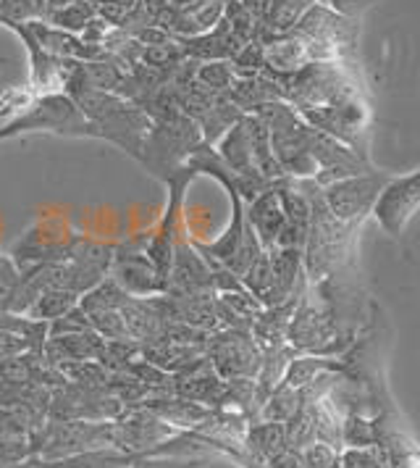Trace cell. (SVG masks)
Returning <instances> with one entry per match:
<instances>
[{"label": "cell", "mask_w": 420, "mask_h": 468, "mask_svg": "<svg viewBox=\"0 0 420 468\" xmlns=\"http://www.w3.org/2000/svg\"><path fill=\"white\" fill-rule=\"evenodd\" d=\"M310 227L302 245V266L308 284H320L326 279L336 277L352 258L357 227L341 224L329 206L323 203V187H313L310 195Z\"/></svg>", "instance_id": "6da1fadb"}, {"label": "cell", "mask_w": 420, "mask_h": 468, "mask_svg": "<svg viewBox=\"0 0 420 468\" xmlns=\"http://www.w3.org/2000/svg\"><path fill=\"white\" fill-rule=\"evenodd\" d=\"M26 132H53V134H63V137H95V140H100L98 127L84 119L82 111L66 92L32 98V103H26L19 116L0 124V143L26 134Z\"/></svg>", "instance_id": "7a4b0ae2"}, {"label": "cell", "mask_w": 420, "mask_h": 468, "mask_svg": "<svg viewBox=\"0 0 420 468\" xmlns=\"http://www.w3.org/2000/svg\"><path fill=\"white\" fill-rule=\"evenodd\" d=\"M200 143H203L200 127L192 119H187L184 113H176V116L163 119V122H152V127L145 137V145H142L140 164L155 179L163 182L187 164L189 153Z\"/></svg>", "instance_id": "3957f363"}, {"label": "cell", "mask_w": 420, "mask_h": 468, "mask_svg": "<svg viewBox=\"0 0 420 468\" xmlns=\"http://www.w3.org/2000/svg\"><path fill=\"white\" fill-rule=\"evenodd\" d=\"M35 458L61 461L92 450L113 447V421H56L47 419L29 437Z\"/></svg>", "instance_id": "277c9868"}, {"label": "cell", "mask_w": 420, "mask_h": 468, "mask_svg": "<svg viewBox=\"0 0 420 468\" xmlns=\"http://www.w3.org/2000/svg\"><path fill=\"white\" fill-rule=\"evenodd\" d=\"M194 176L197 174L189 166H182L176 174H171L168 179H163V185L168 187L163 218L155 227V232H147L145 256L150 258V263L155 266V271L163 279H168L176 245L187 237V232H184V200H187V190L189 185L194 182Z\"/></svg>", "instance_id": "5b68a950"}, {"label": "cell", "mask_w": 420, "mask_h": 468, "mask_svg": "<svg viewBox=\"0 0 420 468\" xmlns=\"http://www.w3.org/2000/svg\"><path fill=\"white\" fill-rule=\"evenodd\" d=\"M389 179H392L389 174H381L376 169L339 179V182H331L323 187V203L341 224L360 229L362 221L373 213L378 195L386 187Z\"/></svg>", "instance_id": "8992f818"}, {"label": "cell", "mask_w": 420, "mask_h": 468, "mask_svg": "<svg viewBox=\"0 0 420 468\" xmlns=\"http://www.w3.org/2000/svg\"><path fill=\"white\" fill-rule=\"evenodd\" d=\"M205 358L221 379H255L263 350L242 329H215L205 342Z\"/></svg>", "instance_id": "52a82bcc"}, {"label": "cell", "mask_w": 420, "mask_h": 468, "mask_svg": "<svg viewBox=\"0 0 420 468\" xmlns=\"http://www.w3.org/2000/svg\"><path fill=\"white\" fill-rule=\"evenodd\" d=\"M145 242L147 232L134 234L121 245H116L113 250V263H110L108 277L116 279L119 287L131 298H152V295L166 292V279L155 271V266L145 256Z\"/></svg>", "instance_id": "ba28073f"}, {"label": "cell", "mask_w": 420, "mask_h": 468, "mask_svg": "<svg viewBox=\"0 0 420 468\" xmlns=\"http://www.w3.org/2000/svg\"><path fill=\"white\" fill-rule=\"evenodd\" d=\"M176 434H179L176 429L163 424L152 410H147L142 405L126 408L124 413L113 421V447L126 455L150 458L155 447H161Z\"/></svg>", "instance_id": "9c48e42d"}, {"label": "cell", "mask_w": 420, "mask_h": 468, "mask_svg": "<svg viewBox=\"0 0 420 468\" xmlns=\"http://www.w3.org/2000/svg\"><path fill=\"white\" fill-rule=\"evenodd\" d=\"M420 211V169L392 176L378 195L373 218L389 237H399Z\"/></svg>", "instance_id": "30bf717a"}, {"label": "cell", "mask_w": 420, "mask_h": 468, "mask_svg": "<svg viewBox=\"0 0 420 468\" xmlns=\"http://www.w3.org/2000/svg\"><path fill=\"white\" fill-rule=\"evenodd\" d=\"M113 250H116V245H105V242L84 237V242L79 245V250L74 253V258L58 263L56 287H66V290H71L77 295L89 292L92 287H98L110 274Z\"/></svg>", "instance_id": "8fae6325"}, {"label": "cell", "mask_w": 420, "mask_h": 468, "mask_svg": "<svg viewBox=\"0 0 420 468\" xmlns=\"http://www.w3.org/2000/svg\"><path fill=\"white\" fill-rule=\"evenodd\" d=\"M310 155H313L318 174L313 176V182L318 187H326L331 182L347 179V176H357L365 171H373L371 158L360 155L357 150L350 145L339 143L334 137H329L320 129H310Z\"/></svg>", "instance_id": "7c38bea8"}, {"label": "cell", "mask_w": 420, "mask_h": 468, "mask_svg": "<svg viewBox=\"0 0 420 468\" xmlns=\"http://www.w3.org/2000/svg\"><path fill=\"white\" fill-rule=\"evenodd\" d=\"M5 24L8 29H14L21 37V43L29 53V82H32V95H53V92H63V85L68 80V74L74 71L77 61H63V58H56L50 56L45 48H42L35 35L29 32L26 22H0Z\"/></svg>", "instance_id": "4fadbf2b"}, {"label": "cell", "mask_w": 420, "mask_h": 468, "mask_svg": "<svg viewBox=\"0 0 420 468\" xmlns=\"http://www.w3.org/2000/svg\"><path fill=\"white\" fill-rule=\"evenodd\" d=\"M95 127L100 132V140L113 143L121 150H126L134 161L142 158V145L152 122L145 111L134 103L124 101L121 106H116L110 113H105L100 122H95Z\"/></svg>", "instance_id": "5bb4252c"}, {"label": "cell", "mask_w": 420, "mask_h": 468, "mask_svg": "<svg viewBox=\"0 0 420 468\" xmlns=\"http://www.w3.org/2000/svg\"><path fill=\"white\" fill-rule=\"evenodd\" d=\"M168 295H215L210 263L197 253L189 234L176 245L166 279Z\"/></svg>", "instance_id": "9a60e30c"}, {"label": "cell", "mask_w": 420, "mask_h": 468, "mask_svg": "<svg viewBox=\"0 0 420 468\" xmlns=\"http://www.w3.org/2000/svg\"><path fill=\"white\" fill-rule=\"evenodd\" d=\"M26 27L35 35V40L56 58H63V61H105V58H110L103 48L87 45L79 35L58 29L45 19H29Z\"/></svg>", "instance_id": "2e32d148"}, {"label": "cell", "mask_w": 420, "mask_h": 468, "mask_svg": "<svg viewBox=\"0 0 420 468\" xmlns=\"http://www.w3.org/2000/svg\"><path fill=\"white\" fill-rule=\"evenodd\" d=\"M179 40V48L184 53V58H192V61H231L242 43L231 35L229 24L221 22L215 24L213 29L203 32V35H194V37H176Z\"/></svg>", "instance_id": "e0dca14e"}, {"label": "cell", "mask_w": 420, "mask_h": 468, "mask_svg": "<svg viewBox=\"0 0 420 468\" xmlns=\"http://www.w3.org/2000/svg\"><path fill=\"white\" fill-rule=\"evenodd\" d=\"M142 408L152 410L163 424H168L176 431H194L197 426H203L208 421V416L213 413L210 408L200 403H192L187 398H179L173 392H161L147 398Z\"/></svg>", "instance_id": "ac0fdd59"}, {"label": "cell", "mask_w": 420, "mask_h": 468, "mask_svg": "<svg viewBox=\"0 0 420 468\" xmlns=\"http://www.w3.org/2000/svg\"><path fill=\"white\" fill-rule=\"evenodd\" d=\"M245 216H247V224L252 227L257 242L263 245V250H271L273 245H276V239H278V234H281V229H284V224H287L281 200L276 195V187L260 192L255 200H250L245 206Z\"/></svg>", "instance_id": "d6986e66"}, {"label": "cell", "mask_w": 420, "mask_h": 468, "mask_svg": "<svg viewBox=\"0 0 420 468\" xmlns=\"http://www.w3.org/2000/svg\"><path fill=\"white\" fill-rule=\"evenodd\" d=\"M105 340L98 332H79V335H63V337H47L42 358L53 366L71 361H98L103 353Z\"/></svg>", "instance_id": "ffe728a7"}, {"label": "cell", "mask_w": 420, "mask_h": 468, "mask_svg": "<svg viewBox=\"0 0 420 468\" xmlns=\"http://www.w3.org/2000/svg\"><path fill=\"white\" fill-rule=\"evenodd\" d=\"M260 43L266 50V74H294L302 66L310 64L308 43L302 37H297L294 32L263 37Z\"/></svg>", "instance_id": "44dd1931"}, {"label": "cell", "mask_w": 420, "mask_h": 468, "mask_svg": "<svg viewBox=\"0 0 420 468\" xmlns=\"http://www.w3.org/2000/svg\"><path fill=\"white\" fill-rule=\"evenodd\" d=\"M121 316L126 321L129 337L140 342V345L163 340V335H166L168 321L161 316V311H158L152 298H131L121 308Z\"/></svg>", "instance_id": "7402d4cb"}, {"label": "cell", "mask_w": 420, "mask_h": 468, "mask_svg": "<svg viewBox=\"0 0 420 468\" xmlns=\"http://www.w3.org/2000/svg\"><path fill=\"white\" fill-rule=\"evenodd\" d=\"M200 356H205L203 345H182V342L158 340L140 345V358L152 366H158L166 374H179L182 368H187L189 363H194Z\"/></svg>", "instance_id": "603a6c76"}, {"label": "cell", "mask_w": 420, "mask_h": 468, "mask_svg": "<svg viewBox=\"0 0 420 468\" xmlns=\"http://www.w3.org/2000/svg\"><path fill=\"white\" fill-rule=\"evenodd\" d=\"M226 98L247 116V113H255L257 108H263L266 103L281 101V92H278V87H276L271 77L257 74V77H236L234 85L229 87V92H226Z\"/></svg>", "instance_id": "cb8c5ba5"}, {"label": "cell", "mask_w": 420, "mask_h": 468, "mask_svg": "<svg viewBox=\"0 0 420 468\" xmlns=\"http://www.w3.org/2000/svg\"><path fill=\"white\" fill-rule=\"evenodd\" d=\"M221 19H224V0H203L197 5L176 11L168 32L173 37H194V35L213 29Z\"/></svg>", "instance_id": "d4e9b609"}, {"label": "cell", "mask_w": 420, "mask_h": 468, "mask_svg": "<svg viewBox=\"0 0 420 468\" xmlns=\"http://www.w3.org/2000/svg\"><path fill=\"white\" fill-rule=\"evenodd\" d=\"M213 148L218 150L221 161L226 164V169H229L234 176H255V174H260V171L255 169L250 140H247V132L242 127V119H239V122H236V124H234Z\"/></svg>", "instance_id": "484cf974"}, {"label": "cell", "mask_w": 420, "mask_h": 468, "mask_svg": "<svg viewBox=\"0 0 420 468\" xmlns=\"http://www.w3.org/2000/svg\"><path fill=\"white\" fill-rule=\"evenodd\" d=\"M242 127L247 132V140H250V150H252V161H255V169L260 171L268 182H276L284 176V171L278 166L276 155H273L271 148V132L268 127L255 116V113H247L242 116Z\"/></svg>", "instance_id": "4316f807"}, {"label": "cell", "mask_w": 420, "mask_h": 468, "mask_svg": "<svg viewBox=\"0 0 420 468\" xmlns=\"http://www.w3.org/2000/svg\"><path fill=\"white\" fill-rule=\"evenodd\" d=\"M245 447L263 463L287 452V426L278 421H252L245 431Z\"/></svg>", "instance_id": "83f0119b"}, {"label": "cell", "mask_w": 420, "mask_h": 468, "mask_svg": "<svg viewBox=\"0 0 420 468\" xmlns=\"http://www.w3.org/2000/svg\"><path fill=\"white\" fill-rule=\"evenodd\" d=\"M313 3L315 0H273L266 19L260 22L257 40L273 37V35H289Z\"/></svg>", "instance_id": "f1b7e54d"}, {"label": "cell", "mask_w": 420, "mask_h": 468, "mask_svg": "<svg viewBox=\"0 0 420 468\" xmlns=\"http://www.w3.org/2000/svg\"><path fill=\"white\" fill-rule=\"evenodd\" d=\"M326 371H344V363L336 361V358H323V356H294L287 366L284 384H289L294 389H302Z\"/></svg>", "instance_id": "f546056e"}, {"label": "cell", "mask_w": 420, "mask_h": 468, "mask_svg": "<svg viewBox=\"0 0 420 468\" xmlns=\"http://www.w3.org/2000/svg\"><path fill=\"white\" fill-rule=\"evenodd\" d=\"M299 408H302V392L281 382L268 395V400L263 403L260 413H257V421H278V424H287Z\"/></svg>", "instance_id": "4dcf8cb0"}, {"label": "cell", "mask_w": 420, "mask_h": 468, "mask_svg": "<svg viewBox=\"0 0 420 468\" xmlns=\"http://www.w3.org/2000/svg\"><path fill=\"white\" fill-rule=\"evenodd\" d=\"M129 300H131V295L119 287L116 279L105 277L98 287H92L89 292H84L79 305H82L84 314H98V311H121Z\"/></svg>", "instance_id": "1f68e13d"}, {"label": "cell", "mask_w": 420, "mask_h": 468, "mask_svg": "<svg viewBox=\"0 0 420 468\" xmlns=\"http://www.w3.org/2000/svg\"><path fill=\"white\" fill-rule=\"evenodd\" d=\"M79 300H82V295H77V292H71V290H66V287H53V290H47V292L26 311V316L40 321L61 319L63 314H68L71 308L79 305Z\"/></svg>", "instance_id": "d6a6232c"}, {"label": "cell", "mask_w": 420, "mask_h": 468, "mask_svg": "<svg viewBox=\"0 0 420 468\" xmlns=\"http://www.w3.org/2000/svg\"><path fill=\"white\" fill-rule=\"evenodd\" d=\"M378 445V419L371 421L365 413H347L341 419V447L344 450H362Z\"/></svg>", "instance_id": "836d02e7"}, {"label": "cell", "mask_w": 420, "mask_h": 468, "mask_svg": "<svg viewBox=\"0 0 420 468\" xmlns=\"http://www.w3.org/2000/svg\"><path fill=\"white\" fill-rule=\"evenodd\" d=\"M95 16H98V14H95V8H92L89 0H74V3H66L61 8L45 14L42 19L47 24H53V27H58V29L74 32V35H82L84 27L92 22Z\"/></svg>", "instance_id": "e575fe53"}, {"label": "cell", "mask_w": 420, "mask_h": 468, "mask_svg": "<svg viewBox=\"0 0 420 468\" xmlns=\"http://www.w3.org/2000/svg\"><path fill=\"white\" fill-rule=\"evenodd\" d=\"M56 368L66 377V382L77 384L82 389H105V384L110 379V371L98 361H71L61 363Z\"/></svg>", "instance_id": "d590c367"}, {"label": "cell", "mask_w": 420, "mask_h": 468, "mask_svg": "<svg viewBox=\"0 0 420 468\" xmlns=\"http://www.w3.org/2000/svg\"><path fill=\"white\" fill-rule=\"evenodd\" d=\"M224 22L229 24L231 35L242 45L257 40V35H260V22L239 0H224Z\"/></svg>", "instance_id": "8d00e7d4"}, {"label": "cell", "mask_w": 420, "mask_h": 468, "mask_svg": "<svg viewBox=\"0 0 420 468\" xmlns=\"http://www.w3.org/2000/svg\"><path fill=\"white\" fill-rule=\"evenodd\" d=\"M242 284H245V290L250 292L252 298L263 305V300L271 290V258H268V250H263L260 256L252 261L250 269L242 274Z\"/></svg>", "instance_id": "74e56055"}, {"label": "cell", "mask_w": 420, "mask_h": 468, "mask_svg": "<svg viewBox=\"0 0 420 468\" xmlns=\"http://www.w3.org/2000/svg\"><path fill=\"white\" fill-rule=\"evenodd\" d=\"M140 358V342L134 340H105L98 363H103L110 374H121L129 363Z\"/></svg>", "instance_id": "f35d334b"}, {"label": "cell", "mask_w": 420, "mask_h": 468, "mask_svg": "<svg viewBox=\"0 0 420 468\" xmlns=\"http://www.w3.org/2000/svg\"><path fill=\"white\" fill-rule=\"evenodd\" d=\"M40 426L37 419H32L21 408L0 403V437H32Z\"/></svg>", "instance_id": "ab89813d"}, {"label": "cell", "mask_w": 420, "mask_h": 468, "mask_svg": "<svg viewBox=\"0 0 420 468\" xmlns=\"http://www.w3.org/2000/svg\"><path fill=\"white\" fill-rule=\"evenodd\" d=\"M234 80H236V74H234L229 61H205V64L197 66V82L208 87L210 92L226 95L229 87L234 85Z\"/></svg>", "instance_id": "60d3db41"}, {"label": "cell", "mask_w": 420, "mask_h": 468, "mask_svg": "<svg viewBox=\"0 0 420 468\" xmlns=\"http://www.w3.org/2000/svg\"><path fill=\"white\" fill-rule=\"evenodd\" d=\"M231 69L236 77H257L266 71V50L260 40H252V43L242 45L239 53L229 61Z\"/></svg>", "instance_id": "b9f144b4"}, {"label": "cell", "mask_w": 420, "mask_h": 468, "mask_svg": "<svg viewBox=\"0 0 420 468\" xmlns=\"http://www.w3.org/2000/svg\"><path fill=\"white\" fill-rule=\"evenodd\" d=\"M87 319L92 324V332H98L103 340H131L121 311H98L87 314Z\"/></svg>", "instance_id": "7bdbcfd3"}, {"label": "cell", "mask_w": 420, "mask_h": 468, "mask_svg": "<svg viewBox=\"0 0 420 468\" xmlns=\"http://www.w3.org/2000/svg\"><path fill=\"white\" fill-rule=\"evenodd\" d=\"M79 332H92V324L82 311V305L71 308L63 314L61 319L47 321V337H63V335H79Z\"/></svg>", "instance_id": "ee69618b"}, {"label": "cell", "mask_w": 420, "mask_h": 468, "mask_svg": "<svg viewBox=\"0 0 420 468\" xmlns=\"http://www.w3.org/2000/svg\"><path fill=\"white\" fill-rule=\"evenodd\" d=\"M297 458H299V463L305 468H331L336 461H339V450L315 440V442H310L308 447H302V450L297 452Z\"/></svg>", "instance_id": "f6af8a7d"}, {"label": "cell", "mask_w": 420, "mask_h": 468, "mask_svg": "<svg viewBox=\"0 0 420 468\" xmlns=\"http://www.w3.org/2000/svg\"><path fill=\"white\" fill-rule=\"evenodd\" d=\"M32 92H19V90H8L3 98H0V119L5 116V113H11L14 108L26 106V103H32Z\"/></svg>", "instance_id": "bcb514c9"}, {"label": "cell", "mask_w": 420, "mask_h": 468, "mask_svg": "<svg viewBox=\"0 0 420 468\" xmlns=\"http://www.w3.org/2000/svg\"><path fill=\"white\" fill-rule=\"evenodd\" d=\"M19 353H26L24 340L0 329V358H11V356H19Z\"/></svg>", "instance_id": "7dc6e473"}, {"label": "cell", "mask_w": 420, "mask_h": 468, "mask_svg": "<svg viewBox=\"0 0 420 468\" xmlns=\"http://www.w3.org/2000/svg\"><path fill=\"white\" fill-rule=\"evenodd\" d=\"M239 3L250 11L257 22H263V19H266V14H268V8H271L273 0H239Z\"/></svg>", "instance_id": "c3c4849f"}, {"label": "cell", "mask_w": 420, "mask_h": 468, "mask_svg": "<svg viewBox=\"0 0 420 468\" xmlns=\"http://www.w3.org/2000/svg\"><path fill=\"white\" fill-rule=\"evenodd\" d=\"M176 11H182V8H189V5H197V3H203V0H168Z\"/></svg>", "instance_id": "681fc988"}, {"label": "cell", "mask_w": 420, "mask_h": 468, "mask_svg": "<svg viewBox=\"0 0 420 468\" xmlns=\"http://www.w3.org/2000/svg\"><path fill=\"white\" fill-rule=\"evenodd\" d=\"M331 468H341V463H339V461H336V463H334V466H331Z\"/></svg>", "instance_id": "f907efd6"}]
</instances>
